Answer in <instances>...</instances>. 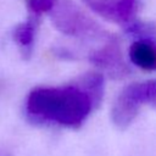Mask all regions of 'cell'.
Wrapping results in <instances>:
<instances>
[{"label":"cell","mask_w":156,"mask_h":156,"mask_svg":"<svg viewBox=\"0 0 156 156\" xmlns=\"http://www.w3.org/2000/svg\"><path fill=\"white\" fill-rule=\"evenodd\" d=\"M100 101L77 79L65 87L33 89L26 100L28 117L39 123L78 128Z\"/></svg>","instance_id":"obj_1"},{"label":"cell","mask_w":156,"mask_h":156,"mask_svg":"<svg viewBox=\"0 0 156 156\" xmlns=\"http://www.w3.org/2000/svg\"><path fill=\"white\" fill-rule=\"evenodd\" d=\"M143 105L156 108V79L135 82L127 85L112 105V122L121 129L127 128L138 116Z\"/></svg>","instance_id":"obj_2"},{"label":"cell","mask_w":156,"mask_h":156,"mask_svg":"<svg viewBox=\"0 0 156 156\" xmlns=\"http://www.w3.org/2000/svg\"><path fill=\"white\" fill-rule=\"evenodd\" d=\"M54 26L62 33L80 39H108L110 34L89 18L72 0H55L50 11Z\"/></svg>","instance_id":"obj_3"},{"label":"cell","mask_w":156,"mask_h":156,"mask_svg":"<svg viewBox=\"0 0 156 156\" xmlns=\"http://www.w3.org/2000/svg\"><path fill=\"white\" fill-rule=\"evenodd\" d=\"M83 2L102 18L127 26L133 22L140 0H83Z\"/></svg>","instance_id":"obj_4"},{"label":"cell","mask_w":156,"mask_h":156,"mask_svg":"<svg viewBox=\"0 0 156 156\" xmlns=\"http://www.w3.org/2000/svg\"><path fill=\"white\" fill-rule=\"evenodd\" d=\"M89 61L98 68L106 71L112 78H122L129 74V67L124 62L121 48L115 38L108 39L102 48L93 51L89 55Z\"/></svg>","instance_id":"obj_5"},{"label":"cell","mask_w":156,"mask_h":156,"mask_svg":"<svg viewBox=\"0 0 156 156\" xmlns=\"http://www.w3.org/2000/svg\"><path fill=\"white\" fill-rule=\"evenodd\" d=\"M130 61L144 71H156V43L135 40L129 48Z\"/></svg>","instance_id":"obj_6"},{"label":"cell","mask_w":156,"mask_h":156,"mask_svg":"<svg viewBox=\"0 0 156 156\" xmlns=\"http://www.w3.org/2000/svg\"><path fill=\"white\" fill-rule=\"evenodd\" d=\"M38 24H39V16L30 13V16L24 22H22L16 27L13 38L24 51H30L34 38H35Z\"/></svg>","instance_id":"obj_7"},{"label":"cell","mask_w":156,"mask_h":156,"mask_svg":"<svg viewBox=\"0 0 156 156\" xmlns=\"http://www.w3.org/2000/svg\"><path fill=\"white\" fill-rule=\"evenodd\" d=\"M126 32L138 40H149L156 43V26L147 22H132L124 27Z\"/></svg>","instance_id":"obj_8"},{"label":"cell","mask_w":156,"mask_h":156,"mask_svg":"<svg viewBox=\"0 0 156 156\" xmlns=\"http://www.w3.org/2000/svg\"><path fill=\"white\" fill-rule=\"evenodd\" d=\"M28 9L32 15L39 16L44 12H50L55 5V0H28Z\"/></svg>","instance_id":"obj_9"}]
</instances>
